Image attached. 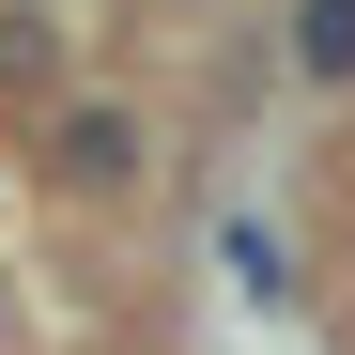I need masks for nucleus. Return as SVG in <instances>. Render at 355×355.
Returning <instances> with one entry per match:
<instances>
[{
  "label": "nucleus",
  "mask_w": 355,
  "mask_h": 355,
  "mask_svg": "<svg viewBox=\"0 0 355 355\" xmlns=\"http://www.w3.org/2000/svg\"><path fill=\"white\" fill-rule=\"evenodd\" d=\"M62 170H78V186H139V124H124V108H78V124H62Z\"/></svg>",
  "instance_id": "f257e3e1"
}]
</instances>
